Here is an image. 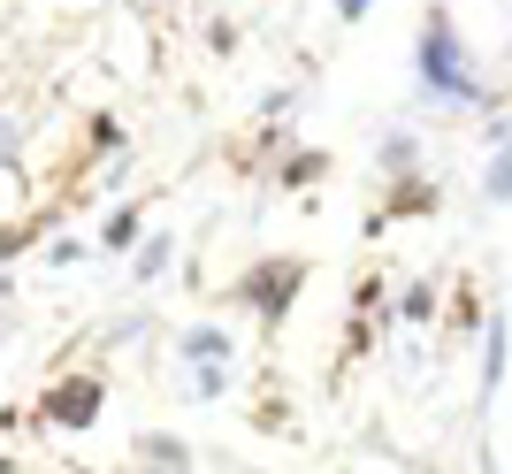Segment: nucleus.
<instances>
[{
  "label": "nucleus",
  "instance_id": "9b49d317",
  "mask_svg": "<svg viewBox=\"0 0 512 474\" xmlns=\"http://www.w3.org/2000/svg\"><path fill=\"white\" fill-rule=\"evenodd\" d=\"M321 169H329V153H291V161L276 169V184H283V192H306Z\"/></svg>",
  "mask_w": 512,
  "mask_h": 474
},
{
  "label": "nucleus",
  "instance_id": "2eb2a0df",
  "mask_svg": "<svg viewBox=\"0 0 512 474\" xmlns=\"http://www.w3.org/2000/svg\"><path fill=\"white\" fill-rule=\"evenodd\" d=\"M329 8H337V23H360L367 8H375V0H329Z\"/></svg>",
  "mask_w": 512,
  "mask_h": 474
},
{
  "label": "nucleus",
  "instance_id": "9d476101",
  "mask_svg": "<svg viewBox=\"0 0 512 474\" xmlns=\"http://www.w3.org/2000/svg\"><path fill=\"white\" fill-rule=\"evenodd\" d=\"M482 192H490L497 207L512 199V130H497V161H490V176H482Z\"/></svg>",
  "mask_w": 512,
  "mask_h": 474
},
{
  "label": "nucleus",
  "instance_id": "423d86ee",
  "mask_svg": "<svg viewBox=\"0 0 512 474\" xmlns=\"http://www.w3.org/2000/svg\"><path fill=\"white\" fill-rule=\"evenodd\" d=\"M138 459H146V467H161V474H192V444H184V436H169V429L138 436Z\"/></svg>",
  "mask_w": 512,
  "mask_h": 474
},
{
  "label": "nucleus",
  "instance_id": "f03ea898",
  "mask_svg": "<svg viewBox=\"0 0 512 474\" xmlns=\"http://www.w3.org/2000/svg\"><path fill=\"white\" fill-rule=\"evenodd\" d=\"M299 283H306V260L299 253H276V260H253V268L237 276L230 299L253 306L260 329H283V314H291V299H299Z\"/></svg>",
  "mask_w": 512,
  "mask_h": 474
},
{
  "label": "nucleus",
  "instance_id": "0eeeda50",
  "mask_svg": "<svg viewBox=\"0 0 512 474\" xmlns=\"http://www.w3.org/2000/svg\"><path fill=\"white\" fill-rule=\"evenodd\" d=\"M138 222H146V207H138V199H130V207H115V215H107V230H100V245H107V253H130V245H138Z\"/></svg>",
  "mask_w": 512,
  "mask_h": 474
},
{
  "label": "nucleus",
  "instance_id": "ddd939ff",
  "mask_svg": "<svg viewBox=\"0 0 512 474\" xmlns=\"http://www.w3.org/2000/svg\"><path fill=\"white\" fill-rule=\"evenodd\" d=\"M0 176H16V184L31 176V169H23V138H16V123H8V115H0Z\"/></svg>",
  "mask_w": 512,
  "mask_h": 474
},
{
  "label": "nucleus",
  "instance_id": "4468645a",
  "mask_svg": "<svg viewBox=\"0 0 512 474\" xmlns=\"http://www.w3.org/2000/svg\"><path fill=\"white\" fill-rule=\"evenodd\" d=\"M428 306H436V291H428V283H413V291H406V306H398V314H406V322H428Z\"/></svg>",
  "mask_w": 512,
  "mask_h": 474
},
{
  "label": "nucleus",
  "instance_id": "f8f14e48",
  "mask_svg": "<svg viewBox=\"0 0 512 474\" xmlns=\"http://www.w3.org/2000/svg\"><path fill=\"white\" fill-rule=\"evenodd\" d=\"M413 153H421V146H413V130H390V138H383V169L390 176H413Z\"/></svg>",
  "mask_w": 512,
  "mask_h": 474
},
{
  "label": "nucleus",
  "instance_id": "f257e3e1",
  "mask_svg": "<svg viewBox=\"0 0 512 474\" xmlns=\"http://www.w3.org/2000/svg\"><path fill=\"white\" fill-rule=\"evenodd\" d=\"M413 77H421V92H428V100H451V108H490V85L474 77V54H467V39H459L451 8H428V16H421Z\"/></svg>",
  "mask_w": 512,
  "mask_h": 474
},
{
  "label": "nucleus",
  "instance_id": "7ed1b4c3",
  "mask_svg": "<svg viewBox=\"0 0 512 474\" xmlns=\"http://www.w3.org/2000/svg\"><path fill=\"white\" fill-rule=\"evenodd\" d=\"M100 406H107L100 375H54V383L39 390V421H54V429H92Z\"/></svg>",
  "mask_w": 512,
  "mask_h": 474
},
{
  "label": "nucleus",
  "instance_id": "6e6552de",
  "mask_svg": "<svg viewBox=\"0 0 512 474\" xmlns=\"http://www.w3.org/2000/svg\"><path fill=\"white\" fill-rule=\"evenodd\" d=\"M130 253H138V291H146V283H153V276H161V268L176 260V237H169V230H153L146 245H130Z\"/></svg>",
  "mask_w": 512,
  "mask_h": 474
},
{
  "label": "nucleus",
  "instance_id": "1a4fd4ad",
  "mask_svg": "<svg viewBox=\"0 0 512 474\" xmlns=\"http://www.w3.org/2000/svg\"><path fill=\"white\" fill-rule=\"evenodd\" d=\"M390 184H398V192H390V215H428V207H436V192L421 184V169H413V176H390Z\"/></svg>",
  "mask_w": 512,
  "mask_h": 474
},
{
  "label": "nucleus",
  "instance_id": "39448f33",
  "mask_svg": "<svg viewBox=\"0 0 512 474\" xmlns=\"http://www.w3.org/2000/svg\"><path fill=\"white\" fill-rule=\"evenodd\" d=\"M46 230H54V207H39V215H16V222H0V268H8V260H23V253H31V245H39Z\"/></svg>",
  "mask_w": 512,
  "mask_h": 474
},
{
  "label": "nucleus",
  "instance_id": "20e7f679",
  "mask_svg": "<svg viewBox=\"0 0 512 474\" xmlns=\"http://www.w3.org/2000/svg\"><path fill=\"white\" fill-rule=\"evenodd\" d=\"M176 352H184V367H192V375H207V367H230V329L199 322V329H184V337H176Z\"/></svg>",
  "mask_w": 512,
  "mask_h": 474
},
{
  "label": "nucleus",
  "instance_id": "dca6fc26",
  "mask_svg": "<svg viewBox=\"0 0 512 474\" xmlns=\"http://www.w3.org/2000/svg\"><path fill=\"white\" fill-rule=\"evenodd\" d=\"M0 474H8V452H0Z\"/></svg>",
  "mask_w": 512,
  "mask_h": 474
}]
</instances>
